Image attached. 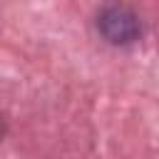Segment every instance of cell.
<instances>
[{"instance_id":"1","label":"cell","mask_w":159,"mask_h":159,"mask_svg":"<svg viewBox=\"0 0 159 159\" xmlns=\"http://www.w3.org/2000/svg\"><path fill=\"white\" fill-rule=\"evenodd\" d=\"M102 30L112 42H127L134 37L137 22H134L132 12H127L124 7H112L102 15Z\"/></svg>"}]
</instances>
